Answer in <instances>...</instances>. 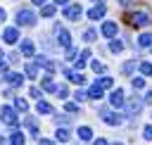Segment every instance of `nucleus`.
I'll return each instance as SVG.
<instances>
[{
    "mask_svg": "<svg viewBox=\"0 0 152 145\" xmlns=\"http://www.w3.org/2000/svg\"><path fill=\"white\" fill-rule=\"evenodd\" d=\"M138 45H140V48H150V45H152V33H142V36L138 38Z\"/></svg>",
    "mask_w": 152,
    "mask_h": 145,
    "instance_id": "obj_17",
    "label": "nucleus"
},
{
    "mask_svg": "<svg viewBox=\"0 0 152 145\" xmlns=\"http://www.w3.org/2000/svg\"><path fill=\"white\" fill-rule=\"evenodd\" d=\"M2 40L7 43V45H14L17 40H19V29H5V33H2Z\"/></svg>",
    "mask_w": 152,
    "mask_h": 145,
    "instance_id": "obj_6",
    "label": "nucleus"
},
{
    "mask_svg": "<svg viewBox=\"0 0 152 145\" xmlns=\"http://www.w3.org/2000/svg\"><path fill=\"white\" fill-rule=\"evenodd\" d=\"M24 74H26L28 78H36V76H38V64H26Z\"/></svg>",
    "mask_w": 152,
    "mask_h": 145,
    "instance_id": "obj_18",
    "label": "nucleus"
},
{
    "mask_svg": "<svg viewBox=\"0 0 152 145\" xmlns=\"http://www.w3.org/2000/svg\"><path fill=\"white\" fill-rule=\"evenodd\" d=\"M57 95H59V97H66V95H69V88H66V86L57 88Z\"/></svg>",
    "mask_w": 152,
    "mask_h": 145,
    "instance_id": "obj_35",
    "label": "nucleus"
},
{
    "mask_svg": "<svg viewBox=\"0 0 152 145\" xmlns=\"http://www.w3.org/2000/svg\"><path fill=\"white\" fill-rule=\"evenodd\" d=\"M0 57H2V50H0Z\"/></svg>",
    "mask_w": 152,
    "mask_h": 145,
    "instance_id": "obj_51",
    "label": "nucleus"
},
{
    "mask_svg": "<svg viewBox=\"0 0 152 145\" xmlns=\"http://www.w3.org/2000/svg\"><path fill=\"white\" fill-rule=\"evenodd\" d=\"M138 67H140V74H142V76H150V74H152V64H150V62H140Z\"/></svg>",
    "mask_w": 152,
    "mask_h": 145,
    "instance_id": "obj_23",
    "label": "nucleus"
},
{
    "mask_svg": "<svg viewBox=\"0 0 152 145\" xmlns=\"http://www.w3.org/2000/svg\"><path fill=\"white\" fill-rule=\"evenodd\" d=\"M90 67H93V71H95V74H104V69H107L100 59H93V62H90Z\"/></svg>",
    "mask_w": 152,
    "mask_h": 145,
    "instance_id": "obj_21",
    "label": "nucleus"
},
{
    "mask_svg": "<svg viewBox=\"0 0 152 145\" xmlns=\"http://www.w3.org/2000/svg\"><path fill=\"white\" fill-rule=\"evenodd\" d=\"M55 2H57V5H66L69 0H55Z\"/></svg>",
    "mask_w": 152,
    "mask_h": 145,
    "instance_id": "obj_47",
    "label": "nucleus"
},
{
    "mask_svg": "<svg viewBox=\"0 0 152 145\" xmlns=\"http://www.w3.org/2000/svg\"><path fill=\"white\" fill-rule=\"evenodd\" d=\"M64 109H66V112H78V105H76V102H66Z\"/></svg>",
    "mask_w": 152,
    "mask_h": 145,
    "instance_id": "obj_34",
    "label": "nucleus"
},
{
    "mask_svg": "<svg viewBox=\"0 0 152 145\" xmlns=\"http://www.w3.org/2000/svg\"><path fill=\"white\" fill-rule=\"evenodd\" d=\"M93 2H97V5H102V2H104V0H93Z\"/></svg>",
    "mask_w": 152,
    "mask_h": 145,
    "instance_id": "obj_49",
    "label": "nucleus"
},
{
    "mask_svg": "<svg viewBox=\"0 0 152 145\" xmlns=\"http://www.w3.org/2000/svg\"><path fill=\"white\" fill-rule=\"evenodd\" d=\"M100 114H102V119H104L109 126H119V124H121V116H119V114H114V112H107L104 107L100 109Z\"/></svg>",
    "mask_w": 152,
    "mask_h": 145,
    "instance_id": "obj_8",
    "label": "nucleus"
},
{
    "mask_svg": "<svg viewBox=\"0 0 152 145\" xmlns=\"http://www.w3.org/2000/svg\"><path fill=\"white\" fill-rule=\"evenodd\" d=\"M95 38H97V31H93V29H88V31L83 33V40H88V43H93Z\"/></svg>",
    "mask_w": 152,
    "mask_h": 145,
    "instance_id": "obj_28",
    "label": "nucleus"
},
{
    "mask_svg": "<svg viewBox=\"0 0 152 145\" xmlns=\"http://www.w3.org/2000/svg\"><path fill=\"white\" fill-rule=\"evenodd\" d=\"M142 135H145L147 140H152V124H147V126L142 128Z\"/></svg>",
    "mask_w": 152,
    "mask_h": 145,
    "instance_id": "obj_32",
    "label": "nucleus"
},
{
    "mask_svg": "<svg viewBox=\"0 0 152 145\" xmlns=\"http://www.w3.org/2000/svg\"><path fill=\"white\" fill-rule=\"evenodd\" d=\"M64 74H66V76H69V81H74V83H81V86L86 83V76H83L81 71H71V69H64Z\"/></svg>",
    "mask_w": 152,
    "mask_h": 145,
    "instance_id": "obj_11",
    "label": "nucleus"
},
{
    "mask_svg": "<svg viewBox=\"0 0 152 145\" xmlns=\"http://www.w3.org/2000/svg\"><path fill=\"white\" fill-rule=\"evenodd\" d=\"M0 74H7V64H5L2 59H0Z\"/></svg>",
    "mask_w": 152,
    "mask_h": 145,
    "instance_id": "obj_41",
    "label": "nucleus"
},
{
    "mask_svg": "<svg viewBox=\"0 0 152 145\" xmlns=\"http://www.w3.org/2000/svg\"><path fill=\"white\" fill-rule=\"evenodd\" d=\"M55 29H57V43H59L62 48H71V36H69V31L62 29V26H55Z\"/></svg>",
    "mask_w": 152,
    "mask_h": 145,
    "instance_id": "obj_5",
    "label": "nucleus"
},
{
    "mask_svg": "<svg viewBox=\"0 0 152 145\" xmlns=\"http://www.w3.org/2000/svg\"><path fill=\"white\" fill-rule=\"evenodd\" d=\"M104 14H107V7H104V5H95L93 10H88V17H90L93 21H97V19H102Z\"/></svg>",
    "mask_w": 152,
    "mask_h": 145,
    "instance_id": "obj_10",
    "label": "nucleus"
},
{
    "mask_svg": "<svg viewBox=\"0 0 152 145\" xmlns=\"http://www.w3.org/2000/svg\"><path fill=\"white\" fill-rule=\"evenodd\" d=\"M5 17H7V12H5V10H2V7H0V24H2V21H5Z\"/></svg>",
    "mask_w": 152,
    "mask_h": 145,
    "instance_id": "obj_42",
    "label": "nucleus"
},
{
    "mask_svg": "<svg viewBox=\"0 0 152 145\" xmlns=\"http://www.w3.org/2000/svg\"><path fill=\"white\" fill-rule=\"evenodd\" d=\"M126 21L131 26H147V24H152V17L145 10H133V12H126Z\"/></svg>",
    "mask_w": 152,
    "mask_h": 145,
    "instance_id": "obj_1",
    "label": "nucleus"
},
{
    "mask_svg": "<svg viewBox=\"0 0 152 145\" xmlns=\"http://www.w3.org/2000/svg\"><path fill=\"white\" fill-rule=\"evenodd\" d=\"M10 143L12 145H24V133H12L10 135Z\"/></svg>",
    "mask_w": 152,
    "mask_h": 145,
    "instance_id": "obj_24",
    "label": "nucleus"
},
{
    "mask_svg": "<svg viewBox=\"0 0 152 145\" xmlns=\"http://www.w3.org/2000/svg\"><path fill=\"white\" fill-rule=\"evenodd\" d=\"M74 97H76V102H83V100H86L88 95H86L83 90H76V95H74Z\"/></svg>",
    "mask_w": 152,
    "mask_h": 145,
    "instance_id": "obj_36",
    "label": "nucleus"
},
{
    "mask_svg": "<svg viewBox=\"0 0 152 145\" xmlns=\"http://www.w3.org/2000/svg\"><path fill=\"white\" fill-rule=\"evenodd\" d=\"M140 107H142V105H140L138 100H133V102L128 105V114H131V116H133V114H138V112H140Z\"/></svg>",
    "mask_w": 152,
    "mask_h": 145,
    "instance_id": "obj_27",
    "label": "nucleus"
},
{
    "mask_svg": "<svg viewBox=\"0 0 152 145\" xmlns=\"http://www.w3.org/2000/svg\"><path fill=\"white\" fill-rule=\"evenodd\" d=\"M45 2H48V0H33V5H40V7H43Z\"/></svg>",
    "mask_w": 152,
    "mask_h": 145,
    "instance_id": "obj_46",
    "label": "nucleus"
},
{
    "mask_svg": "<svg viewBox=\"0 0 152 145\" xmlns=\"http://www.w3.org/2000/svg\"><path fill=\"white\" fill-rule=\"evenodd\" d=\"M19 50H21V55H24V57H31V55L36 52V48H33V43H31V40H24V43L19 45Z\"/></svg>",
    "mask_w": 152,
    "mask_h": 145,
    "instance_id": "obj_14",
    "label": "nucleus"
},
{
    "mask_svg": "<svg viewBox=\"0 0 152 145\" xmlns=\"http://www.w3.org/2000/svg\"><path fill=\"white\" fill-rule=\"evenodd\" d=\"M97 83H100V86H102V88H104V90H107V88H112V86H114V81H112V78H109V76H104V78H100V81H97Z\"/></svg>",
    "mask_w": 152,
    "mask_h": 145,
    "instance_id": "obj_30",
    "label": "nucleus"
},
{
    "mask_svg": "<svg viewBox=\"0 0 152 145\" xmlns=\"http://www.w3.org/2000/svg\"><path fill=\"white\" fill-rule=\"evenodd\" d=\"M131 83H133V88H135V90H142V88H145V78H142V76H135Z\"/></svg>",
    "mask_w": 152,
    "mask_h": 145,
    "instance_id": "obj_26",
    "label": "nucleus"
},
{
    "mask_svg": "<svg viewBox=\"0 0 152 145\" xmlns=\"http://www.w3.org/2000/svg\"><path fill=\"white\" fill-rule=\"evenodd\" d=\"M119 2H121V5H131V0H119Z\"/></svg>",
    "mask_w": 152,
    "mask_h": 145,
    "instance_id": "obj_48",
    "label": "nucleus"
},
{
    "mask_svg": "<svg viewBox=\"0 0 152 145\" xmlns=\"http://www.w3.org/2000/svg\"><path fill=\"white\" fill-rule=\"evenodd\" d=\"M109 102H112V107H124V102H126V97H124V90L119 88V90H112V95H109Z\"/></svg>",
    "mask_w": 152,
    "mask_h": 145,
    "instance_id": "obj_7",
    "label": "nucleus"
},
{
    "mask_svg": "<svg viewBox=\"0 0 152 145\" xmlns=\"http://www.w3.org/2000/svg\"><path fill=\"white\" fill-rule=\"evenodd\" d=\"M112 145H124V143H112Z\"/></svg>",
    "mask_w": 152,
    "mask_h": 145,
    "instance_id": "obj_50",
    "label": "nucleus"
},
{
    "mask_svg": "<svg viewBox=\"0 0 152 145\" xmlns=\"http://www.w3.org/2000/svg\"><path fill=\"white\" fill-rule=\"evenodd\" d=\"M38 145H52V140H45L43 138V140H38Z\"/></svg>",
    "mask_w": 152,
    "mask_h": 145,
    "instance_id": "obj_43",
    "label": "nucleus"
},
{
    "mask_svg": "<svg viewBox=\"0 0 152 145\" xmlns=\"http://www.w3.org/2000/svg\"><path fill=\"white\" fill-rule=\"evenodd\" d=\"M62 14H64L69 21H76V19H81V5H66V7L62 10Z\"/></svg>",
    "mask_w": 152,
    "mask_h": 145,
    "instance_id": "obj_4",
    "label": "nucleus"
},
{
    "mask_svg": "<svg viewBox=\"0 0 152 145\" xmlns=\"http://www.w3.org/2000/svg\"><path fill=\"white\" fill-rule=\"evenodd\" d=\"M102 95H104V88H102L100 83H93V86H90V90H88V97H93V100H100Z\"/></svg>",
    "mask_w": 152,
    "mask_h": 145,
    "instance_id": "obj_12",
    "label": "nucleus"
},
{
    "mask_svg": "<svg viewBox=\"0 0 152 145\" xmlns=\"http://www.w3.org/2000/svg\"><path fill=\"white\" fill-rule=\"evenodd\" d=\"M83 67H86V59L78 57V59H76V69H83Z\"/></svg>",
    "mask_w": 152,
    "mask_h": 145,
    "instance_id": "obj_39",
    "label": "nucleus"
},
{
    "mask_svg": "<svg viewBox=\"0 0 152 145\" xmlns=\"http://www.w3.org/2000/svg\"><path fill=\"white\" fill-rule=\"evenodd\" d=\"M90 138H93V131H90L88 126H81V128H78V140H83V143H88Z\"/></svg>",
    "mask_w": 152,
    "mask_h": 145,
    "instance_id": "obj_15",
    "label": "nucleus"
},
{
    "mask_svg": "<svg viewBox=\"0 0 152 145\" xmlns=\"http://www.w3.org/2000/svg\"><path fill=\"white\" fill-rule=\"evenodd\" d=\"M76 57V50L74 48H66V59H74Z\"/></svg>",
    "mask_w": 152,
    "mask_h": 145,
    "instance_id": "obj_37",
    "label": "nucleus"
},
{
    "mask_svg": "<svg viewBox=\"0 0 152 145\" xmlns=\"http://www.w3.org/2000/svg\"><path fill=\"white\" fill-rule=\"evenodd\" d=\"M133 69H135V62H133V59H131V62H126V64L121 67V71H124V74H133Z\"/></svg>",
    "mask_w": 152,
    "mask_h": 145,
    "instance_id": "obj_29",
    "label": "nucleus"
},
{
    "mask_svg": "<svg viewBox=\"0 0 152 145\" xmlns=\"http://www.w3.org/2000/svg\"><path fill=\"white\" fill-rule=\"evenodd\" d=\"M109 50L116 55V52H121V50H124V43H121V40H116V38H112V43H109Z\"/></svg>",
    "mask_w": 152,
    "mask_h": 145,
    "instance_id": "obj_20",
    "label": "nucleus"
},
{
    "mask_svg": "<svg viewBox=\"0 0 152 145\" xmlns=\"http://www.w3.org/2000/svg\"><path fill=\"white\" fill-rule=\"evenodd\" d=\"M57 10H55V5H43V10H40V14L43 17H52Z\"/></svg>",
    "mask_w": 152,
    "mask_h": 145,
    "instance_id": "obj_25",
    "label": "nucleus"
},
{
    "mask_svg": "<svg viewBox=\"0 0 152 145\" xmlns=\"http://www.w3.org/2000/svg\"><path fill=\"white\" fill-rule=\"evenodd\" d=\"M5 81H7L10 86H14V88H17V86H21V83H24V76H21V74H5Z\"/></svg>",
    "mask_w": 152,
    "mask_h": 145,
    "instance_id": "obj_13",
    "label": "nucleus"
},
{
    "mask_svg": "<svg viewBox=\"0 0 152 145\" xmlns=\"http://www.w3.org/2000/svg\"><path fill=\"white\" fill-rule=\"evenodd\" d=\"M17 24H19V26H33V24H36V14H33L28 7H21V10L17 12Z\"/></svg>",
    "mask_w": 152,
    "mask_h": 145,
    "instance_id": "obj_2",
    "label": "nucleus"
},
{
    "mask_svg": "<svg viewBox=\"0 0 152 145\" xmlns=\"http://www.w3.org/2000/svg\"><path fill=\"white\" fill-rule=\"evenodd\" d=\"M100 31H102V36H104V38H114V36H116V31H119V26H116L114 21H104Z\"/></svg>",
    "mask_w": 152,
    "mask_h": 145,
    "instance_id": "obj_9",
    "label": "nucleus"
},
{
    "mask_svg": "<svg viewBox=\"0 0 152 145\" xmlns=\"http://www.w3.org/2000/svg\"><path fill=\"white\" fill-rule=\"evenodd\" d=\"M36 109H38V114H52V107H50V102H38L36 105Z\"/></svg>",
    "mask_w": 152,
    "mask_h": 145,
    "instance_id": "obj_16",
    "label": "nucleus"
},
{
    "mask_svg": "<svg viewBox=\"0 0 152 145\" xmlns=\"http://www.w3.org/2000/svg\"><path fill=\"white\" fill-rule=\"evenodd\" d=\"M69 135H71V133H69V128H57V140L66 143V140H69Z\"/></svg>",
    "mask_w": 152,
    "mask_h": 145,
    "instance_id": "obj_22",
    "label": "nucleus"
},
{
    "mask_svg": "<svg viewBox=\"0 0 152 145\" xmlns=\"http://www.w3.org/2000/svg\"><path fill=\"white\" fill-rule=\"evenodd\" d=\"M78 57H81V59H88V57H90V50H88V48H86V50H83V52H81V55H78Z\"/></svg>",
    "mask_w": 152,
    "mask_h": 145,
    "instance_id": "obj_38",
    "label": "nucleus"
},
{
    "mask_svg": "<svg viewBox=\"0 0 152 145\" xmlns=\"http://www.w3.org/2000/svg\"><path fill=\"white\" fill-rule=\"evenodd\" d=\"M43 88H45L48 93H57V86L52 83V78H50V76H45V78H43Z\"/></svg>",
    "mask_w": 152,
    "mask_h": 145,
    "instance_id": "obj_19",
    "label": "nucleus"
},
{
    "mask_svg": "<svg viewBox=\"0 0 152 145\" xmlns=\"http://www.w3.org/2000/svg\"><path fill=\"white\" fill-rule=\"evenodd\" d=\"M93 145H107V140H102V138H100V140H95Z\"/></svg>",
    "mask_w": 152,
    "mask_h": 145,
    "instance_id": "obj_45",
    "label": "nucleus"
},
{
    "mask_svg": "<svg viewBox=\"0 0 152 145\" xmlns=\"http://www.w3.org/2000/svg\"><path fill=\"white\" fill-rule=\"evenodd\" d=\"M57 124H69V116H57Z\"/></svg>",
    "mask_w": 152,
    "mask_h": 145,
    "instance_id": "obj_40",
    "label": "nucleus"
},
{
    "mask_svg": "<svg viewBox=\"0 0 152 145\" xmlns=\"http://www.w3.org/2000/svg\"><path fill=\"white\" fill-rule=\"evenodd\" d=\"M43 67H45L48 71H55V69H57V64H55V62H50V59H45V62H43Z\"/></svg>",
    "mask_w": 152,
    "mask_h": 145,
    "instance_id": "obj_33",
    "label": "nucleus"
},
{
    "mask_svg": "<svg viewBox=\"0 0 152 145\" xmlns=\"http://www.w3.org/2000/svg\"><path fill=\"white\" fill-rule=\"evenodd\" d=\"M14 105H17V109H19V112H26V109H28V102H26V100H21V97H19Z\"/></svg>",
    "mask_w": 152,
    "mask_h": 145,
    "instance_id": "obj_31",
    "label": "nucleus"
},
{
    "mask_svg": "<svg viewBox=\"0 0 152 145\" xmlns=\"http://www.w3.org/2000/svg\"><path fill=\"white\" fill-rule=\"evenodd\" d=\"M0 119H2V121H5L7 126H12V128H14L17 124H19V119H17V112H14V109H12L10 105H5V107L0 109Z\"/></svg>",
    "mask_w": 152,
    "mask_h": 145,
    "instance_id": "obj_3",
    "label": "nucleus"
},
{
    "mask_svg": "<svg viewBox=\"0 0 152 145\" xmlns=\"http://www.w3.org/2000/svg\"><path fill=\"white\" fill-rule=\"evenodd\" d=\"M145 102H152V90H150V93L145 95Z\"/></svg>",
    "mask_w": 152,
    "mask_h": 145,
    "instance_id": "obj_44",
    "label": "nucleus"
}]
</instances>
